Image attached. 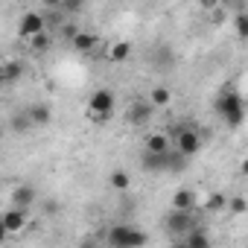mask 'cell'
<instances>
[{"label": "cell", "mask_w": 248, "mask_h": 248, "mask_svg": "<svg viewBox=\"0 0 248 248\" xmlns=\"http://www.w3.org/2000/svg\"><path fill=\"white\" fill-rule=\"evenodd\" d=\"M213 108H216V114L228 123L231 129L242 126V120H245V102H242V96L236 91H231V88L219 91V96L213 99Z\"/></svg>", "instance_id": "cell-1"}, {"label": "cell", "mask_w": 248, "mask_h": 248, "mask_svg": "<svg viewBox=\"0 0 248 248\" xmlns=\"http://www.w3.org/2000/svg\"><path fill=\"white\" fill-rule=\"evenodd\" d=\"M149 242L146 231L132 228V225H111L105 231V245L108 248H143Z\"/></svg>", "instance_id": "cell-2"}, {"label": "cell", "mask_w": 248, "mask_h": 248, "mask_svg": "<svg viewBox=\"0 0 248 248\" xmlns=\"http://www.w3.org/2000/svg\"><path fill=\"white\" fill-rule=\"evenodd\" d=\"M164 228H167L172 236L184 239L190 231L199 228V222H196V213H193V210H170V213L164 216Z\"/></svg>", "instance_id": "cell-3"}, {"label": "cell", "mask_w": 248, "mask_h": 248, "mask_svg": "<svg viewBox=\"0 0 248 248\" xmlns=\"http://www.w3.org/2000/svg\"><path fill=\"white\" fill-rule=\"evenodd\" d=\"M172 146H175V152H181V155L190 161V158H193V155L202 149V135H199L196 129H184V126H181V129L175 132V140H172Z\"/></svg>", "instance_id": "cell-4"}, {"label": "cell", "mask_w": 248, "mask_h": 248, "mask_svg": "<svg viewBox=\"0 0 248 248\" xmlns=\"http://www.w3.org/2000/svg\"><path fill=\"white\" fill-rule=\"evenodd\" d=\"M41 32H47V18L41 12H24L21 21H18V35L27 38V41H32Z\"/></svg>", "instance_id": "cell-5"}, {"label": "cell", "mask_w": 248, "mask_h": 248, "mask_svg": "<svg viewBox=\"0 0 248 248\" xmlns=\"http://www.w3.org/2000/svg\"><path fill=\"white\" fill-rule=\"evenodd\" d=\"M114 102H117V96H114V91L111 88H96L93 93H91V99H88V114H114Z\"/></svg>", "instance_id": "cell-6"}, {"label": "cell", "mask_w": 248, "mask_h": 248, "mask_svg": "<svg viewBox=\"0 0 248 248\" xmlns=\"http://www.w3.org/2000/svg\"><path fill=\"white\" fill-rule=\"evenodd\" d=\"M152 114H155V105H152V102L146 99V102H135V105L129 108L126 120H129V126H149Z\"/></svg>", "instance_id": "cell-7"}, {"label": "cell", "mask_w": 248, "mask_h": 248, "mask_svg": "<svg viewBox=\"0 0 248 248\" xmlns=\"http://www.w3.org/2000/svg\"><path fill=\"white\" fill-rule=\"evenodd\" d=\"M35 199H38V193L32 184H21L12 190V207H18V210H30L35 204Z\"/></svg>", "instance_id": "cell-8"}, {"label": "cell", "mask_w": 248, "mask_h": 248, "mask_svg": "<svg viewBox=\"0 0 248 248\" xmlns=\"http://www.w3.org/2000/svg\"><path fill=\"white\" fill-rule=\"evenodd\" d=\"M172 155V152H170ZM170 155H155V152H146L140 155V167L146 172H170Z\"/></svg>", "instance_id": "cell-9"}, {"label": "cell", "mask_w": 248, "mask_h": 248, "mask_svg": "<svg viewBox=\"0 0 248 248\" xmlns=\"http://www.w3.org/2000/svg\"><path fill=\"white\" fill-rule=\"evenodd\" d=\"M24 225H27V210L9 207V210L3 213V231H6V233H18V231H24Z\"/></svg>", "instance_id": "cell-10"}, {"label": "cell", "mask_w": 248, "mask_h": 248, "mask_svg": "<svg viewBox=\"0 0 248 248\" xmlns=\"http://www.w3.org/2000/svg\"><path fill=\"white\" fill-rule=\"evenodd\" d=\"M27 117H30L32 126H47V123L53 120V108H50L47 102H32V105L27 108Z\"/></svg>", "instance_id": "cell-11"}, {"label": "cell", "mask_w": 248, "mask_h": 248, "mask_svg": "<svg viewBox=\"0 0 248 248\" xmlns=\"http://www.w3.org/2000/svg\"><path fill=\"white\" fill-rule=\"evenodd\" d=\"M172 210H193L196 213V190L193 187H181L172 196Z\"/></svg>", "instance_id": "cell-12"}, {"label": "cell", "mask_w": 248, "mask_h": 248, "mask_svg": "<svg viewBox=\"0 0 248 248\" xmlns=\"http://www.w3.org/2000/svg\"><path fill=\"white\" fill-rule=\"evenodd\" d=\"M146 152H155V155H170L172 152V140L164 135V132H155L146 138Z\"/></svg>", "instance_id": "cell-13"}, {"label": "cell", "mask_w": 248, "mask_h": 248, "mask_svg": "<svg viewBox=\"0 0 248 248\" xmlns=\"http://www.w3.org/2000/svg\"><path fill=\"white\" fill-rule=\"evenodd\" d=\"M181 245L184 248H213V242H210V236H207V231L199 225L196 231H190L184 239H181Z\"/></svg>", "instance_id": "cell-14"}, {"label": "cell", "mask_w": 248, "mask_h": 248, "mask_svg": "<svg viewBox=\"0 0 248 248\" xmlns=\"http://www.w3.org/2000/svg\"><path fill=\"white\" fill-rule=\"evenodd\" d=\"M96 44H99V38H96L93 32H79V35L70 41V47H73L76 53H91Z\"/></svg>", "instance_id": "cell-15"}, {"label": "cell", "mask_w": 248, "mask_h": 248, "mask_svg": "<svg viewBox=\"0 0 248 248\" xmlns=\"http://www.w3.org/2000/svg\"><path fill=\"white\" fill-rule=\"evenodd\" d=\"M149 102H152L155 108H167V105L172 102V91H170L167 85H155V88L149 91Z\"/></svg>", "instance_id": "cell-16"}, {"label": "cell", "mask_w": 248, "mask_h": 248, "mask_svg": "<svg viewBox=\"0 0 248 248\" xmlns=\"http://www.w3.org/2000/svg\"><path fill=\"white\" fill-rule=\"evenodd\" d=\"M21 73H24V64L18 59H9V62H3V73H0V79H3V82H15Z\"/></svg>", "instance_id": "cell-17"}, {"label": "cell", "mask_w": 248, "mask_h": 248, "mask_svg": "<svg viewBox=\"0 0 248 248\" xmlns=\"http://www.w3.org/2000/svg\"><path fill=\"white\" fill-rule=\"evenodd\" d=\"M129 56H132V44H129V41H117V44L108 50V59H111V62H126Z\"/></svg>", "instance_id": "cell-18"}, {"label": "cell", "mask_w": 248, "mask_h": 248, "mask_svg": "<svg viewBox=\"0 0 248 248\" xmlns=\"http://www.w3.org/2000/svg\"><path fill=\"white\" fill-rule=\"evenodd\" d=\"M172 62H175V56H172V47L170 44L155 47V64L158 67H172Z\"/></svg>", "instance_id": "cell-19"}, {"label": "cell", "mask_w": 248, "mask_h": 248, "mask_svg": "<svg viewBox=\"0 0 248 248\" xmlns=\"http://www.w3.org/2000/svg\"><path fill=\"white\" fill-rule=\"evenodd\" d=\"M111 187H114L117 193L129 190V187H132V178H129V172H126V170H114V172H111Z\"/></svg>", "instance_id": "cell-20"}, {"label": "cell", "mask_w": 248, "mask_h": 248, "mask_svg": "<svg viewBox=\"0 0 248 248\" xmlns=\"http://www.w3.org/2000/svg\"><path fill=\"white\" fill-rule=\"evenodd\" d=\"M233 32H236L242 41H248V12L233 15Z\"/></svg>", "instance_id": "cell-21"}, {"label": "cell", "mask_w": 248, "mask_h": 248, "mask_svg": "<svg viewBox=\"0 0 248 248\" xmlns=\"http://www.w3.org/2000/svg\"><path fill=\"white\" fill-rule=\"evenodd\" d=\"M102 239H105V231H99V233H85V236L79 239V248H102Z\"/></svg>", "instance_id": "cell-22"}, {"label": "cell", "mask_w": 248, "mask_h": 248, "mask_svg": "<svg viewBox=\"0 0 248 248\" xmlns=\"http://www.w3.org/2000/svg\"><path fill=\"white\" fill-rule=\"evenodd\" d=\"M30 47H32L35 53H44V50H50V47H53V38H50L47 32H41V35H35V38L30 41Z\"/></svg>", "instance_id": "cell-23"}, {"label": "cell", "mask_w": 248, "mask_h": 248, "mask_svg": "<svg viewBox=\"0 0 248 248\" xmlns=\"http://www.w3.org/2000/svg\"><path fill=\"white\" fill-rule=\"evenodd\" d=\"M228 210L236 213V216H242V213L248 210V202H245L242 196H233V199H228Z\"/></svg>", "instance_id": "cell-24"}, {"label": "cell", "mask_w": 248, "mask_h": 248, "mask_svg": "<svg viewBox=\"0 0 248 248\" xmlns=\"http://www.w3.org/2000/svg\"><path fill=\"white\" fill-rule=\"evenodd\" d=\"M184 167H187V158H184L181 152L172 149V155H170V172H181Z\"/></svg>", "instance_id": "cell-25"}, {"label": "cell", "mask_w": 248, "mask_h": 248, "mask_svg": "<svg viewBox=\"0 0 248 248\" xmlns=\"http://www.w3.org/2000/svg\"><path fill=\"white\" fill-rule=\"evenodd\" d=\"M30 126H32V123H30L27 111H24V114H15V120H12V129H15V132H27Z\"/></svg>", "instance_id": "cell-26"}, {"label": "cell", "mask_w": 248, "mask_h": 248, "mask_svg": "<svg viewBox=\"0 0 248 248\" xmlns=\"http://www.w3.org/2000/svg\"><path fill=\"white\" fill-rule=\"evenodd\" d=\"M222 207H228V202H225V196H213V199L207 202V210H222Z\"/></svg>", "instance_id": "cell-27"}, {"label": "cell", "mask_w": 248, "mask_h": 248, "mask_svg": "<svg viewBox=\"0 0 248 248\" xmlns=\"http://www.w3.org/2000/svg\"><path fill=\"white\" fill-rule=\"evenodd\" d=\"M79 9H82V3H70V0L64 3V12H79Z\"/></svg>", "instance_id": "cell-28"}, {"label": "cell", "mask_w": 248, "mask_h": 248, "mask_svg": "<svg viewBox=\"0 0 248 248\" xmlns=\"http://www.w3.org/2000/svg\"><path fill=\"white\" fill-rule=\"evenodd\" d=\"M91 120H93V123H108L111 117H108V114H91Z\"/></svg>", "instance_id": "cell-29"}, {"label": "cell", "mask_w": 248, "mask_h": 248, "mask_svg": "<svg viewBox=\"0 0 248 248\" xmlns=\"http://www.w3.org/2000/svg\"><path fill=\"white\" fill-rule=\"evenodd\" d=\"M239 170H242V175H245V178H248V158H245V161H242V167H239Z\"/></svg>", "instance_id": "cell-30"}, {"label": "cell", "mask_w": 248, "mask_h": 248, "mask_svg": "<svg viewBox=\"0 0 248 248\" xmlns=\"http://www.w3.org/2000/svg\"><path fill=\"white\" fill-rule=\"evenodd\" d=\"M172 248H184V245H181V239H178V242H175V245H172Z\"/></svg>", "instance_id": "cell-31"}]
</instances>
